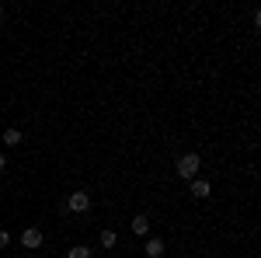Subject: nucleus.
Here are the masks:
<instances>
[{
  "mask_svg": "<svg viewBox=\"0 0 261 258\" xmlns=\"http://www.w3.org/2000/svg\"><path fill=\"white\" fill-rule=\"evenodd\" d=\"M115 241H119L115 230H101V244H105V248H115Z\"/></svg>",
  "mask_w": 261,
  "mask_h": 258,
  "instance_id": "1a4fd4ad",
  "label": "nucleus"
},
{
  "mask_svg": "<svg viewBox=\"0 0 261 258\" xmlns=\"http://www.w3.org/2000/svg\"><path fill=\"white\" fill-rule=\"evenodd\" d=\"M7 244H11V234H7V230H0V248H7Z\"/></svg>",
  "mask_w": 261,
  "mask_h": 258,
  "instance_id": "9d476101",
  "label": "nucleus"
},
{
  "mask_svg": "<svg viewBox=\"0 0 261 258\" xmlns=\"http://www.w3.org/2000/svg\"><path fill=\"white\" fill-rule=\"evenodd\" d=\"M21 244H24V248H42V230H39V227L21 230Z\"/></svg>",
  "mask_w": 261,
  "mask_h": 258,
  "instance_id": "7ed1b4c3",
  "label": "nucleus"
},
{
  "mask_svg": "<svg viewBox=\"0 0 261 258\" xmlns=\"http://www.w3.org/2000/svg\"><path fill=\"white\" fill-rule=\"evenodd\" d=\"M199 168H202V157L199 154H185V157H178V178L185 181H192V178H199Z\"/></svg>",
  "mask_w": 261,
  "mask_h": 258,
  "instance_id": "f257e3e1",
  "label": "nucleus"
},
{
  "mask_svg": "<svg viewBox=\"0 0 261 258\" xmlns=\"http://www.w3.org/2000/svg\"><path fill=\"white\" fill-rule=\"evenodd\" d=\"M0 139H4V147H18V143H21V129H4V136H0Z\"/></svg>",
  "mask_w": 261,
  "mask_h": 258,
  "instance_id": "423d86ee",
  "label": "nucleus"
},
{
  "mask_svg": "<svg viewBox=\"0 0 261 258\" xmlns=\"http://www.w3.org/2000/svg\"><path fill=\"white\" fill-rule=\"evenodd\" d=\"M4 168H7V157H4V154H0V171H4Z\"/></svg>",
  "mask_w": 261,
  "mask_h": 258,
  "instance_id": "9b49d317",
  "label": "nucleus"
},
{
  "mask_svg": "<svg viewBox=\"0 0 261 258\" xmlns=\"http://www.w3.org/2000/svg\"><path fill=\"white\" fill-rule=\"evenodd\" d=\"M63 209H70V213H87V209H91V196H87V192H73V196L63 202Z\"/></svg>",
  "mask_w": 261,
  "mask_h": 258,
  "instance_id": "f03ea898",
  "label": "nucleus"
},
{
  "mask_svg": "<svg viewBox=\"0 0 261 258\" xmlns=\"http://www.w3.org/2000/svg\"><path fill=\"white\" fill-rule=\"evenodd\" d=\"M0 18H4V11H0Z\"/></svg>",
  "mask_w": 261,
  "mask_h": 258,
  "instance_id": "f8f14e48",
  "label": "nucleus"
},
{
  "mask_svg": "<svg viewBox=\"0 0 261 258\" xmlns=\"http://www.w3.org/2000/svg\"><path fill=\"white\" fill-rule=\"evenodd\" d=\"M143 255H146V258H161L164 255V241L161 238H150L146 244H143Z\"/></svg>",
  "mask_w": 261,
  "mask_h": 258,
  "instance_id": "20e7f679",
  "label": "nucleus"
},
{
  "mask_svg": "<svg viewBox=\"0 0 261 258\" xmlns=\"http://www.w3.org/2000/svg\"><path fill=\"white\" fill-rule=\"evenodd\" d=\"M209 192H213V185H209L205 178H192V196L195 199H205Z\"/></svg>",
  "mask_w": 261,
  "mask_h": 258,
  "instance_id": "39448f33",
  "label": "nucleus"
},
{
  "mask_svg": "<svg viewBox=\"0 0 261 258\" xmlns=\"http://www.w3.org/2000/svg\"><path fill=\"white\" fill-rule=\"evenodd\" d=\"M133 230H136V234H150V220H146V217L140 213V217L133 220Z\"/></svg>",
  "mask_w": 261,
  "mask_h": 258,
  "instance_id": "6e6552de",
  "label": "nucleus"
},
{
  "mask_svg": "<svg viewBox=\"0 0 261 258\" xmlns=\"http://www.w3.org/2000/svg\"><path fill=\"white\" fill-rule=\"evenodd\" d=\"M66 258H91V248H87V244H73V248L66 251Z\"/></svg>",
  "mask_w": 261,
  "mask_h": 258,
  "instance_id": "0eeeda50",
  "label": "nucleus"
}]
</instances>
